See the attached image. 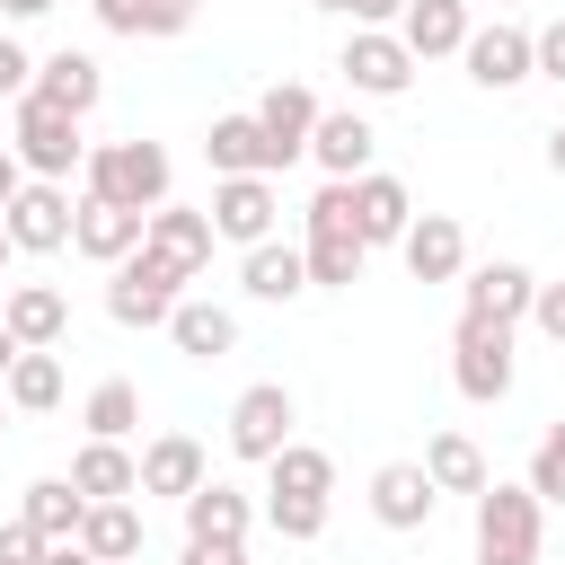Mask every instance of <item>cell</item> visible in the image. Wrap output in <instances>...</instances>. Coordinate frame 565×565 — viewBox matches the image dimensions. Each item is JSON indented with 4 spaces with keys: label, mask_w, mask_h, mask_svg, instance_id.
<instances>
[{
    "label": "cell",
    "mask_w": 565,
    "mask_h": 565,
    "mask_svg": "<svg viewBox=\"0 0 565 565\" xmlns=\"http://www.w3.org/2000/svg\"><path fill=\"white\" fill-rule=\"evenodd\" d=\"M327 494H335V459L309 450V441H282L265 459V521L282 539H318L327 530Z\"/></svg>",
    "instance_id": "cell-1"
},
{
    "label": "cell",
    "mask_w": 565,
    "mask_h": 565,
    "mask_svg": "<svg viewBox=\"0 0 565 565\" xmlns=\"http://www.w3.org/2000/svg\"><path fill=\"white\" fill-rule=\"evenodd\" d=\"M300 230H309V238H300L309 291H353V282H362V256H371V247H362V230H353V185H335V177H327V185H318V203L300 212Z\"/></svg>",
    "instance_id": "cell-2"
},
{
    "label": "cell",
    "mask_w": 565,
    "mask_h": 565,
    "mask_svg": "<svg viewBox=\"0 0 565 565\" xmlns=\"http://www.w3.org/2000/svg\"><path fill=\"white\" fill-rule=\"evenodd\" d=\"M79 177H88L97 203H124V212H159L168 203V150L159 141H97Z\"/></svg>",
    "instance_id": "cell-3"
},
{
    "label": "cell",
    "mask_w": 565,
    "mask_h": 565,
    "mask_svg": "<svg viewBox=\"0 0 565 565\" xmlns=\"http://www.w3.org/2000/svg\"><path fill=\"white\" fill-rule=\"evenodd\" d=\"M9 150H18V168H26V177H44V185H62L71 168H88V141H79V115H62V106H44L35 88L18 97V124H9Z\"/></svg>",
    "instance_id": "cell-4"
},
{
    "label": "cell",
    "mask_w": 565,
    "mask_h": 565,
    "mask_svg": "<svg viewBox=\"0 0 565 565\" xmlns=\"http://www.w3.org/2000/svg\"><path fill=\"white\" fill-rule=\"evenodd\" d=\"M177 300H185V274H177L159 247H132V256L115 265V282H106V318H115V327H168Z\"/></svg>",
    "instance_id": "cell-5"
},
{
    "label": "cell",
    "mask_w": 565,
    "mask_h": 565,
    "mask_svg": "<svg viewBox=\"0 0 565 565\" xmlns=\"http://www.w3.org/2000/svg\"><path fill=\"white\" fill-rule=\"evenodd\" d=\"M477 565H539V494L530 486L477 494Z\"/></svg>",
    "instance_id": "cell-6"
},
{
    "label": "cell",
    "mask_w": 565,
    "mask_h": 565,
    "mask_svg": "<svg viewBox=\"0 0 565 565\" xmlns=\"http://www.w3.org/2000/svg\"><path fill=\"white\" fill-rule=\"evenodd\" d=\"M450 380H459V397H477V406L512 397V327L459 318V335H450Z\"/></svg>",
    "instance_id": "cell-7"
},
{
    "label": "cell",
    "mask_w": 565,
    "mask_h": 565,
    "mask_svg": "<svg viewBox=\"0 0 565 565\" xmlns=\"http://www.w3.org/2000/svg\"><path fill=\"white\" fill-rule=\"evenodd\" d=\"M282 441H291V388H282V380L238 388V406H230V450H238L247 468H265Z\"/></svg>",
    "instance_id": "cell-8"
},
{
    "label": "cell",
    "mask_w": 565,
    "mask_h": 565,
    "mask_svg": "<svg viewBox=\"0 0 565 565\" xmlns=\"http://www.w3.org/2000/svg\"><path fill=\"white\" fill-rule=\"evenodd\" d=\"M335 71L353 79V97H406V88H415V53H406L388 26H353V44H344Z\"/></svg>",
    "instance_id": "cell-9"
},
{
    "label": "cell",
    "mask_w": 565,
    "mask_h": 565,
    "mask_svg": "<svg viewBox=\"0 0 565 565\" xmlns=\"http://www.w3.org/2000/svg\"><path fill=\"white\" fill-rule=\"evenodd\" d=\"M0 230H9V247H26V256H53V247H71V185H44V177H26V185H18V203L0 212Z\"/></svg>",
    "instance_id": "cell-10"
},
{
    "label": "cell",
    "mask_w": 565,
    "mask_h": 565,
    "mask_svg": "<svg viewBox=\"0 0 565 565\" xmlns=\"http://www.w3.org/2000/svg\"><path fill=\"white\" fill-rule=\"evenodd\" d=\"M203 212H212V238L265 247V238H274V212H282V203H274V177H221Z\"/></svg>",
    "instance_id": "cell-11"
},
{
    "label": "cell",
    "mask_w": 565,
    "mask_h": 565,
    "mask_svg": "<svg viewBox=\"0 0 565 565\" xmlns=\"http://www.w3.org/2000/svg\"><path fill=\"white\" fill-rule=\"evenodd\" d=\"M397 256H406L415 282H459V274H468V230H459L450 212H415L406 238H397Z\"/></svg>",
    "instance_id": "cell-12"
},
{
    "label": "cell",
    "mask_w": 565,
    "mask_h": 565,
    "mask_svg": "<svg viewBox=\"0 0 565 565\" xmlns=\"http://www.w3.org/2000/svg\"><path fill=\"white\" fill-rule=\"evenodd\" d=\"M247 530H256V503H247L238 486L203 477V486L185 494V539H194V547H247Z\"/></svg>",
    "instance_id": "cell-13"
},
{
    "label": "cell",
    "mask_w": 565,
    "mask_h": 565,
    "mask_svg": "<svg viewBox=\"0 0 565 565\" xmlns=\"http://www.w3.org/2000/svg\"><path fill=\"white\" fill-rule=\"evenodd\" d=\"M247 115H256V124H265V141H274V168H291V159L309 150V132H318V97H309L300 79H274Z\"/></svg>",
    "instance_id": "cell-14"
},
{
    "label": "cell",
    "mask_w": 565,
    "mask_h": 565,
    "mask_svg": "<svg viewBox=\"0 0 565 565\" xmlns=\"http://www.w3.org/2000/svg\"><path fill=\"white\" fill-rule=\"evenodd\" d=\"M141 221H150V212H124V203L79 194V203H71V247H79V256H97V265H124V256L141 247Z\"/></svg>",
    "instance_id": "cell-15"
},
{
    "label": "cell",
    "mask_w": 565,
    "mask_h": 565,
    "mask_svg": "<svg viewBox=\"0 0 565 565\" xmlns=\"http://www.w3.org/2000/svg\"><path fill=\"white\" fill-rule=\"evenodd\" d=\"M530 291H539V274H530V265H512V256H494V265H477V274H468V309H459V318L521 327V318H530Z\"/></svg>",
    "instance_id": "cell-16"
},
{
    "label": "cell",
    "mask_w": 565,
    "mask_h": 565,
    "mask_svg": "<svg viewBox=\"0 0 565 565\" xmlns=\"http://www.w3.org/2000/svg\"><path fill=\"white\" fill-rule=\"evenodd\" d=\"M0 327L18 335V353H53V344L71 335V300H62L53 282H18V291L0 300Z\"/></svg>",
    "instance_id": "cell-17"
},
{
    "label": "cell",
    "mask_w": 565,
    "mask_h": 565,
    "mask_svg": "<svg viewBox=\"0 0 565 565\" xmlns=\"http://www.w3.org/2000/svg\"><path fill=\"white\" fill-rule=\"evenodd\" d=\"M459 62H468V79L477 88H521L530 79V35L521 26H468V44H459Z\"/></svg>",
    "instance_id": "cell-18"
},
{
    "label": "cell",
    "mask_w": 565,
    "mask_h": 565,
    "mask_svg": "<svg viewBox=\"0 0 565 565\" xmlns=\"http://www.w3.org/2000/svg\"><path fill=\"white\" fill-rule=\"evenodd\" d=\"M141 247H159L185 282L212 265V212H185V203H159L150 221H141Z\"/></svg>",
    "instance_id": "cell-19"
},
{
    "label": "cell",
    "mask_w": 565,
    "mask_h": 565,
    "mask_svg": "<svg viewBox=\"0 0 565 565\" xmlns=\"http://www.w3.org/2000/svg\"><path fill=\"white\" fill-rule=\"evenodd\" d=\"M433 503H441V494H433V477H424L415 459H388V468L371 477V521H380V530H424Z\"/></svg>",
    "instance_id": "cell-20"
},
{
    "label": "cell",
    "mask_w": 565,
    "mask_h": 565,
    "mask_svg": "<svg viewBox=\"0 0 565 565\" xmlns=\"http://www.w3.org/2000/svg\"><path fill=\"white\" fill-rule=\"evenodd\" d=\"M388 35H397L415 62H441V53H459V44H468V0H406Z\"/></svg>",
    "instance_id": "cell-21"
},
{
    "label": "cell",
    "mask_w": 565,
    "mask_h": 565,
    "mask_svg": "<svg viewBox=\"0 0 565 565\" xmlns=\"http://www.w3.org/2000/svg\"><path fill=\"white\" fill-rule=\"evenodd\" d=\"M371 150H380V132L344 106V115H318V132H309V159L335 177V185H353V177H371Z\"/></svg>",
    "instance_id": "cell-22"
},
{
    "label": "cell",
    "mask_w": 565,
    "mask_h": 565,
    "mask_svg": "<svg viewBox=\"0 0 565 565\" xmlns=\"http://www.w3.org/2000/svg\"><path fill=\"white\" fill-rule=\"evenodd\" d=\"M406 221H415V194L397 185V177H353V230H362V247H397L406 238Z\"/></svg>",
    "instance_id": "cell-23"
},
{
    "label": "cell",
    "mask_w": 565,
    "mask_h": 565,
    "mask_svg": "<svg viewBox=\"0 0 565 565\" xmlns=\"http://www.w3.org/2000/svg\"><path fill=\"white\" fill-rule=\"evenodd\" d=\"M203 159H212V177H274V141L256 115H221L203 132Z\"/></svg>",
    "instance_id": "cell-24"
},
{
    "label": "cell",
    "mask_w": 565,
    "mask_h": 565,
    "mask_svg": "<svg viewBox=\"0 0 565 565\" xmlns=\"http://www.w3.org/2000/svg\"><path fill=\"white\" fill-rule=\"evenodd\" d=\"M168 335H177L185 362H221V353H238V318H230L221 300H177V309H168Z\"/></svg>",
    "instance_id": "cell-25"
},
{
    "label": "cell",
    "mask_w": 565,
    "mask_h": 565,
    "mask_svg": "<svg viewBox=\"0 0 565 565\" xmlns=\"http://www.w3.org/2000/svg\"><path fill=\"white\" fill-rule=\"evenodd\" d=\"M71 486H79L88 503H132V494H141V459H132L124 441H88V450L71 459Z\"/></svg>",
    "instance_id": "cell-26"
},
{
    "label": "cell",
    "mask_w": 565,
    "mask_h": 565,
    "mask_svg": "<svg viewBox=\"0 0 565 565\" xmlns=\"http://www.w3.org/2000/svg\"><path fill=\"white\" fill-rule=\"evenodd\" d=\"M203 477H212V468H203V441H194V433H159V441L141 450V494H177V503H185Z\"/></svg>",
    "instance_id": "cell-27"
},
{
    "label": "cell",
    "mask_w": 565,
    "mask_h": 565,
    "mask_svg": "<svg viewBox=\"0 0 565 565\" xmlns=\"http://www.w3.org/2000/svg\"><path fill=\"white\" fill-rule=\"evenodd\" d=\"M18 521H26L44 547H62V539H79V521H88V494H79L71 477H35V486H26V503H18Z\"/></svg>",
    "instance_id": "cell-28"
},
{
    "label": "cell",
    "mask_w": 565,
    "mask_h": 565,
    "mask_svg": "<svg viewBox=\"0 0 565 565\" xmlns=\"http://www.w3.org/2000/svg\"><path fill=\"white\" fill-rule=\"evenodd\" d=\"M35 97H44V106H62V115H88V106L106 97V79H97V62H88V53H71V44H62V53H44V62H35Z\"/></svg>",
    "instance_id": "cell-29"
},
{
    "label": "cell",
    "mask_w": 565,
    "mask_h": 565,
    "mask_svg": "<svg viewBox=\"0 0 565 565\" xmlns=\"http://www.w3.org/2000/svg\"><path fill=\"white\" fill-rule=\"evenodd\" d=\"M415 468L433 477V494H486V486H494V477H486V450H477L468 433H433Z\"/></svg>",
    "instance_id": "cell-30"
},
{
    "label": "cell",
    "mask_w": 565,
    "mask_h": 565,
    "mask_svg": "<svg viewBox=\"0 0 565 565\" xmlns=\"http://www.w3.org/2000/svg\"><path fill=\"white\" fill-rule=\"evenodd\" d=\"M238 282H247V300H274V309H282V300L309 291V265H300L291 238H265V247H247V274H238Z\"/></svg>",
    "instance_id": "cell-31"
},
{
    "label": "cell",
    "mask_w": 565,
    "mask_h": 565,
    "mask_svg": "<svg viewBox=\"0 0 565 565\" xmlns=\"http://www.w3.org/2000/svg\"><path fill=\"white\" fill-rule=\"evenodd\" d=\"M106 35H185L203 0H88Z\"/></svg>",
    "instance_id": "cell-32"
},
{
    "label": "cell",
    "mask_w": 565,
    "mask_h": 565,
    "mask_svg": "<svg viewBox=\"0 0 565 565\" xmlns=\"http://www.w3.org/2000/svg\"><path fill=\"white\" fill-rule=\"evenodd\" d=\"M79 547H88L97 565H132V556H141V512H132V503H88Z\"/></svg>",
    "instance_id": "cell-33"
},
{
    "label": "cell",
    "mask_w": 565,
    "mask_h": 565,
    "mask_svg": "<svg viewBox=\"0 0 565 565\" xmlns=\"http://www.w3.org/2000/svg\"><path fill=\"white\" fill-rule=\"evenodd\" d=\"M0 397H9L18 415L62 406V353H18V362H9V380H0Z\"/></svg>",
    "instance_id": "cell-34"
},
{
    "label": "cell",
    "mask_w": 565,
    "mask_h": 565,
    "mask_svg": "<svg viewBox=\"0 0 565 565\" xmlns=\"http://www.w3.org/2000/svg\"><path fill=\"white\" fill-rule=\"evenodd\" d=\"M79 424H88V441H124V433L141 424V388H132V380H97L88 406H79Z\"/></svg>",
    "instance_id": "cell-35"
},
{
    "label": "cell",
    "mask_w": 565,
    "mask_h": 565,
    "mask_svg": "<svg viewBox=\"0 0 565 565\" xmlns=\"http://www.w3.org/2000/svg\"><path fill=\"white\" fill-rule=\"evenodd\" d=\"M539 503H565V415L539 433V450H530V477H521Z\"/></svg>",
    "instance_id": "cell-36"
},
{
    "label": "cell",
    "mask_w": 565,
    "mask_h": 565,
    "mask_svg": "<svg viewBox=\"0 0 565 565\" xmlns=\"http://www.w3.org/2000/svg\"><path fill=\"white\" fill-rule=\"evenodd\" d=\"M530 79H565V18H547L530 35Z\"/></svg>",
    "instance_id": "cell-37"
},
{
    "label": "cell",
    "mask_w": 565,
    "mask_h": 565,
    "mask_svg": "<svg viewBox=\"0 0 565 565\" xmlns=\"http://www.w3.org/2000/svg\"><path fill=\"white\" fill-rule=\"evenodd\" d=\"M0 565H44V539L26 521H0Z\"/></svg>",
    "instance_id": "cell-38"
},
{
    "label": "cell",
    "mask_w": 565,
    "mask_h": 565,
    "mask_svg": "<svg viewBox=\"0 0 565 565\" xmlns=\"http://www.w3.org/2000/svg\"><path fill=\"white\" fill-rule=\"evenodd\" d=\"M530 318H539V335L565 344V282H539V291H530Z\"/></svg>",
    "instance_id": "cell-39"
},
{
    "label": "cell",
    "mask_w": 565,
    "mask_h": 565,
    "mask_svg": "<svg viewBox=\"0 0 565 565\" xmlns=\"http://www.w3.org/2000/svg\"><path fill=\"white\" fill-rule=\"evenodd\" d=\"M26 88H35V62H26V44L0 35V97H26Z\"/></svg>",
    "instance_id": "cell-40"
},
{
    "label": "cell",
    "mask_w": 565,
    "mask_h": 565,
    "mask_svg": "<svg viewBox=\"0 0 565 565\" xmlns=\"http://www.w3.org/2000/svg\"><path fill=\"white\" fill-rule=\"evenodd\" d=\"M397 9H406V0H344V18H353V26H388Z\"/></svg>",
    "instance_id": "cell-41"
},
{
    "label": "cell",
    "mask_w": 565,
    "mask_h": 565,
    "mask_svg": "<svg viewBox=\"0 0 565 565\" xmlns=\"http://www.w3.org/2000/svg\"><path fill=\"white\" fill-rule=\"evenodd\" d=\"M177 565H247V547H194V539H185V556H177Z\"/></svg>",
    "instance_id": "cell-42"
},
{
    "label": "cell",
    "mask_w": 565,
    "mask_h": 565,
    "mask_svg": "<svg viewBox=\"0 0 565 565\" xmlns=\"http://www.w3.org/2000/svg\"><path fill=\"white\" fill-rule=\"evenodd\" d=\"M18 185H26V168H18V150H9V141H0V212H9V203H18Z\"/></svg>",
    "instance_id": "cell-43"
},
{
    "label": "cell",
    "mask_w": 565,
    "mask_h": 565,
    "mask_svg": "<svg viewBox=\"0 0 565 565\" xmlns=\"http://www.w3.org/2000/svg\"><path fill=\"white\" fill-rule=\"evenodd\" d=\"M44 565H97V556H88L79 539H62V547H44Z\"/></svg>",
    "instance_id": "cell-44"
},
{
    "label": "cell",
    "mask_w": 565,
    "mask_h": 565,
    "mask_svg": "<svg viewBox=\"0 0 565 565\" xmlns=\"http://www.w3.org/2000/svg\"><path fill=\"white\" fill-rule=\"evenodd\" d=\"M547 168H556V177H565V124H556V132H547Z\"/></svg>",
    "instance_id": "cell-45"
},
{
    "label": "cell",
    "mask_w": 565,
    "mask_h": 565,
    "mask_svg": "<svg viewBox=\"0 0 565 565\" xmlns=\"http://www.w3.org/2000/svg\"><path fill=\"white\" fill-rule=\"evenodd\" d=\"M0 9H9V18H44L53 0H0Z\"/></svg>",
    "instance_id": "cell-46"
},
{
    "label": "cell",
    "mask_w": 565,
    "mask_h": 565,
    "mask_svg": "<svg viewBox=\"0 0 565 565\" xmlns=\"http://www.w3.org/2000/svg\"><path fill=\"white\" fill-rule=\"evenodd\" d=\"M9 362H18V335H9V327H0V380H9Z\"/></svg>",
    "instance_id": "cell-47"
},
{
    "label": "cell",
    "mask_w": 565,
    "mask_h": 565,
    "mask_svg": "<svg viewBox=\"0 0 565 565\" xmlns=\"http://www.w3.org/2000/svg\"><path fill=\"white\" fill-rule=\"evenodd\" d=\"M9 256H18V247H9V230H0V265H9Z\"/></svg>",
    "instance_id": "cell-48"
},
{
    "label": "cell",
    "mask_w": 565,
    "mask_h": 565,
    "mask_svg": "<svg viewBox=\"0 0 565 565\" xmlns=\"http://www.w3.org/2000/svg\"><path fill=\"white\" fill-rule=\"evenodd\" d=\"M309 9H344V0H309Z\"/></svg>",
    "instance_id": "cell-49"
},
{
    "label": "cell",
    "mask_w": 565,
    "mask_h": 565,
    "mask_svg": "<svg viewBox=\"0 0 565 565\" xmlns=\"http://www.w3.org/2000/svg\"><path fill=\"white\" fill-rule=\"evenodd\" d=\"M0 424H9V397H0Z\"/></svg>",
    "instance_id": "cell-50"
},
{
    "label": "cell",
    "mask_w": 565,
    "mask_h": 565,
    "mask_svg": "<svg viewBox=\"0 0 565 565\" xmlns=\"http://www.w3.org/2000/svg\"><path fill=\"white\" fill-rule=\"evenodd\" d=\"M132 565H141V556H132Z\"/></svg>",
    "instance_id": "cell-51"
}]
</instances>
